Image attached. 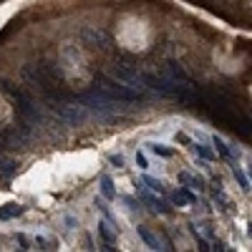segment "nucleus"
<instances>
[{"instance_id":"nucleus-13","label":"nucleus","mask_w":252,"mask_h":252,"mask_svg":"<svg viewBox=\"0 0 252 252\" xmlns=\"http://www.w3.org/2000/svg\"><path fill=\"white\" fill-rule=\"evenodd\" d=\"M144 184H149V189H154V192H161V189H164V187H161V182L154 179V176H144Z\"/></svg>"},{"instance_id":"nucleus-16","label":"nucleus","mask_w":252,"mask_h":252,"mask_svg":"<svg viewBox=\"0 0 252 252\" xmlns=\"http://www.w3.org/2000/svg\"><path fill=\"white\" fill-rule=\"evenodd\" d=\"M16 240L20 242V247H23V250H28V247H31V240H28V237H25V234H20V232L16 234Z\"/></svg>"},{"instance_id":"nucleus-1","label":"nucleus","mask_w":252,"mask_h":252,"mask_svg":"<svg viewBox=\"0 0 252 252\" xmlns=\"http://www.w3.org/2000/svg\"><path fill=\"white\" fill-rule=\"evenodd\" d=\"M172 199H174V204H176V207H184V204H194V202H197V194H194V192H192L189 187H184V184H182L179 189L174 192V197H172Z\"/></svg>"},{"instance_id":"nucleus-17","label":"nucleus","mask_w":252,"mask_h":252,"mask_svg":"<svg viewBox=\"0 0 252 252\" xmlns=\"http://www.w3.org/2000/svg\"><path fill=\"white\" fill-rule=\"evenodd\" d=\"M136 164H139V167H141V169H146V167H149V161H146V156H144V154H141V152H139V154H136Z\"/></svg>"},{"instance_id":"nucleus-20","label":"nucleus","mask_w":252,"mask_h":252,"mask_svg":"<svg viewBox=\"0 0 252 252\" xmlns=\"http://www.w3.org/2000/svg\"><path fill=\"white\" fill-rule=\"evenodd\" d=\"M247 227H250V230H247V234H250V237H252V222H250V225H247Z\"/></svg>"},{"instance_id":"nucleus-18","label":"nucleus","mask_w":252,"mask_h":252,"mask_svg":"<svg viewBox=\"0 0 252 252\" xmlns=\"http://www.w3.org/2000/svg\"><path fill=\"white\" fill-rule=\"evenodd\" d=\"M124 202H126V204L131 207V210H139V202H134V199H131V197H126Z\"/></svg>"},{"instance_id":"nucleus-21","label":"nucleus","mask_w":252,"mask_h":252,"mask_svg":"<svg viewBox=\"0 0 252 252\" xmlns=\"http://www.w3.org/2000/svg\"><path fill=\"white\" fill-rule=\"evenodd\" d=\"M250 184H252V169H250ZM250 189H252V187H250Z\"/></svg>"},{"instance_id":"nucleus-15","label":"nucleus","mask_w":252,"mask_h":252,"mask_svg":"<svg viewBox=\"0 0 252 252\" xmlns=\"http://www.w3.org/2000/svg\"><path fill=\"white\" fill-rule=\"evenodd\" d=\"M194 227H199V234L212 237V225H210V222H202V225H194Z\"/></svg>"},{"instance_id":"nucleus-5","label":"nucleus","mask_w":252,"mask_h":252,"mask_svg":"<svg viewBox=\"0 0 252 252\" xmlns=\"http://www.w3.org/2000/svg\"><path fill=\"white\" fill-rule=\"evenodd\" d=\"M192 149H194V154L199 156V159H204V161H214L217 159V154L210 149V146H207L204 141H197L194 146H192Z\"/></svg>"},{"instance_id":"nucleus-9","label":"nucleus","mask_w":252,"mask_h":252,"mask_svg":"<svg viewBox=\"0 0 252 252\" xmlns=\"http://www.w3.org/2000/svg\"><path fill=\"white\" fill-rule=\"evenodd\" d=\"M139 234H141V240L146 242V245H149L152 250H161V245H159V240H156V237L149 232V230H146V227H139Z\"/></svg>"},{"instance_id":"nucleus-6","label":"nucleus","mask_w":252,"mask_h":252,"mask_svg":"<svg viewBox=\"0 0 252 252\" xmlns=\"http://www.w3.org/2000/svg\"><path fill=\"white\" fill-rule=\"evenodd\" d=\"M141 197H144V202L149 204L154 212H161V214H169V212H172V210H169V207H167L164 202H161V199H156V197H152V194H141Z\"/></svg>"},{"instance_id":"nucleus-4","label":"nucleus","mask_w":252,"mask_h":252,"mask_svg":"<svg viewBox=\"0 0 252 252\" xmlns=\"http://www.w3.org/2000/svg\"><path fill=\"white\" fill-rule=\"evenodd\" d=\"M179 182H182L184 187H189V189H204V179H202L199 174L182 172V174H179Z\"/></svg>"},{"instance_id":"nucleus-12","label":"nucleus","mask_w":252,"mask_h":252,"mask_svg":"<svg viewBox=\"0 0 252 252\" xmlns=\"http://www.w3.org/2000/svg\"><path fill=\"white\" fill-rule=\"evenodd\" d=\"M33 242H36L40 250H53V247H58V242H56V240H48V237H40V234H38V237H33Z\"/></svg>"},{"instance_id":"nucleus-7","label":"nucleus","mask_w":252,"mask_h":252,"mask_svg":"<svg viewBox=\"0 0 252 252\" xmlns=\"http://www.w3.org/2000/svg\"><path fill=\"white\" fill-rule=\"evenodd\" d=\"M149 146V152L152 154H156V156H164V159H169L172 154H174V149L172 146H167V144H159V141H152V144H146Z\"/></svg>"},{"instance_id":"nucleus-10","label":"nucleus","mask_w":252,"mask_h":252,"mask_svg":"<svg viewBox=\"0 0 252 252\" xmlns=\"http://www.w3.org/2000/svg\"><path fill=\"white\" fill-rule=\"evenodd\" d=\"M232 172H234V179L240 182V187H242L245 192H250V176H247V174H245V172H242L240 167H237V164L232 167Z\"/></svg>"},{"instance_id":"nucleus-2","label":"nucleus","mask_w":252,"mask_h":252,"mask_svg":"<svg viewBox=\"0 0 252 252\" xmlns=\"http://www.w3.org/2000/svg\"><path fill=\"white\" fill-rule=\"evenodd\" d=\"M25 212V207L23 204H16V202H10V204H3L0 207V219H16V217H20Z\"/></svg>"},{"instance_id":"nucleus-19","label":"nucleus","mask_w":252,"mask_h":252,"mask_svg":"<svg viewBox=\"0 0 252 252\" xmlns=\"http://www.w3.org/2000/svg\"><path fill=\"white\" fill-rule=\"evenodd\" d=\"M176 141H179V144H189V139H187V134H176Z\"/></svg>"},{"instance_id":"nucleus-14","label":"nucleus","mask_w":252,"mask_h":252,"mask_svg":"<svg viewBox=\"0 0 252 252\" xmlns=\"http://www.w3.org/2000/svg\"><path fill=\"white\" fill-rule=\"evenodd\" d=\"M109 164H114L116 169H121L124 167V156L121 154H109Z\"/></svg>"},{"instance_id":"nucleus-3","label":"nucleus","mask_w":252,"mask_h":252,"mask_svg":"<svg viewBox=\"0 0 252 252\" xmlns=\"http://www.w3.org/2000/svg\"><path fill=\"white\" fill-rule=\"evenodd\" d=\"M98 234H101L103 245H106L109 250H114V242H116V232L111 230V225H109V222H98Z\"/></svg>"},{"instance_id":"nucleus-8","label":"nucleus","mask_w":252,"mask_h":252,"mask_svg":"<svg viewBox=\"0 0 252 252\" xmlns=\"http://www.w3.org/2000/svg\"><path fill=\"white\" fill-rule=\"evenodd\" d=\"M101 194H103V199H116V189H114L111 176H101Z\"/></svg>"},{"instance_id":"nucleus-11","label":"nucleus","mask_w":252,"mask_h":252,"mask_svg":"<svg viewBox=\"0 0 252 252\" xmlns=\"http://www.w3.org/2000/svg\"><path fill=\"white\" fill-rule=\"evenodd\" d=\"M212 144L217 146V152H219V156H225V159H232V152H230V146H227L225 141H222L219 136H214V139H212Z\"/></svg>"}]
</instances>
